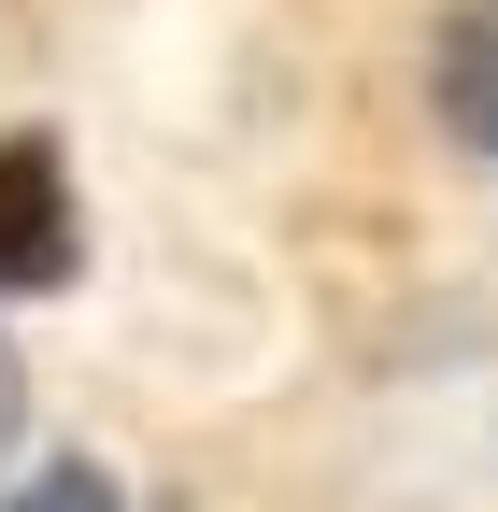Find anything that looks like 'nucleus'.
I'll list each match as a JSON object with an SVG mask.
<instances>
[{
    "label": "nucleus",
    "instance_id": "f257e3e1",
    "mask_svg": "<svg viewBox=\"0 0 498 512\" xmlns=\"http://www.w3.org/2000/svg\"><path fill=\"white\" fill-rule=\"evenodd\" d=\"M427 114H442V143L498 171V0H456L442 29H427Z\"/></svg>",
    "mask_w": 498,
    "mask_h": 512
},
{
    "label": "nucleus",
    "instance_id": "f03ea898",
    "mask_svg": "<svg viewBox=\"0 0 498 512\" xmlns=\"http://www.w3.org/2000/svg\"><path fill=\"white\" fill-rule=\"evenodd\" d=\"M72 271V242H57V157L15 143L0 157V285H57Z\"/></svg>",
    "mask_w": 498,
    "mask_h": 512
},
{
    "label": "nucleus",
    "instance_id": "7ed1b4c3",
    "mask_svg": "<svg viewBox=\"0 0 498 512\" xmlns=\"http://www.w3.org/2000/svg\"><path fill=\"white\" fill-rule=\"evenodd\" d=\"M0 441H15V356H0Z\"/></svg>",
    "mask_w": 498,
    "mask_h": 512
}]
</instances>
